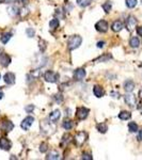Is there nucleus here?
<instances>
[{
	"mask_svg": "<svg viewBox=\"0 0 142 160\" xmlns=\"http://www.w3.org/2000/svg\"><path fill=\"white\" fill-rule=\"evenodd\" d=\"M82 38L80 35H72L70 36V38L67 40V48L68 50H74V49L78 48L81 45Z\"/></svg>",
	"mask_w": 142,
	"mask_h": 160,
	"instance_id": "nucleus-1",
	"label": "nucleus"
},
{
	"mask_svg": "<svg viewBox=\"0 0 142 160\" xmlns=\"http://www.w3.org/2000/svg\"><path fill=\"white\" fill-rule=\"evenodd\" d=\"M88 139V133L86 131H79V133H76V136L74 137V143L76 146L78 147H81L83 144L86 143Z\"/></svg>",
	"mask_w": 142,
	"mask_h": 160,
	"instance_id": "nucleus-2",
	"label": "nucleus"
},
{
	"mask_svg": "<svg viewBox=\"0 0 142 160\" xmlns=\"http://www.w3.org/2000/svg\"><path fill=\"white\" fill-rule=\"evenodd\" d=\"M89 112H90V110L88 109V108L79 107V108H77L75 116H76V118L78 121H83V120H86V118H88V115H89Z\"/></svg>",
	"mask_w": 142,
	"mask_h": 160,
	"instance_id": "nucleus-3",
	"label": "nucleus"
},
{
	"mask_svg": "<svg viewBox=\"0 0 142 160\" xmlns=\"http://www.w3.org/2000/svg\"><path fill=\"white\" fill-rule=\"evenodd\" d=\"M44 79L46 80L47 82H50V83H55L59 80V74L56 72H53V71H47L44 74Z\"/></svg>",
	"mask_w": 142,
	"mask_h": 160,
	"instance_id": "nucleus-4",
	"label": "nucleus"
},
{
	"mask_svg": "<svg viewBox=\"0 0 142 160\" xmlns=\"http://www.w3.org/2000/svg\"><path fill=\"white\" fill-rule=\"evenodd\" d=\"M136 25H137V19L135 16L133 15H129V16L126 18V23H125V27L126 29L128 30L129 32H132L133 30L136 28Z\"/></svg>",
	"mask_w": 142,
	"mask_h": 160,
	"instance_id": "nucleus-5",
	"label": "nucleus"
},
{
	"mask_svg": "<svg viewBox=\"0 0 142 160\" xmlns=\"http://www.w3.org/2000/svg\"><path fill=\"white\" fill-rule=\"evenodd\" d=\"M124 100H125L126 105H128L130 108H135L137 105V98L136 96H135L134 94H132V93H127V94L124 96Z\"/></svg>",
	"mask_w": 142,
	"mask_h": 160,
	"instance_id": "nucleus-6",
	"label": "nucleus"
},
{
	"mask_svg": "<svg viewBox=\"0 0 142 160\" xmlns=\"http://www.w3.org/2000/svg\"><path fill=\"white\" fill-rule=\"evenodd\" d=\"M108 23L106 20H100L95 24V29L97 30L98 32H102V33H105V32L108 31Z\"/></svg>",
	"mask_w": 142,
	"mask_h": 160,
	"instance_id": "nucleus-7",
	"label": "nucleus"
},
{
	"mask_svg": "<svg viewBox=\"0 0 142 160\" xmlns=\"http://www.w3.org/2000/svg\"><path fill=\"white\" fill-rule=\"evenodd\" d=\"M33 122H34V118L29 115L23 120V122H21V124H20V127L24 129V130H29L30 126L33 124Z\"/></svg>",
	"mask_w": 142,
	"mask_h": 160,
	"instance_id": "nucleus-8",
	"label": "nucleus"
},
{
	"mask_svg": "<svg viewBox=\"0 0 142 160\" xmlns=\"http://www.w3.org/2000/svg\"><path fill=\"white\" fill-rule=\"evenodd\" d=\"M11 63V57L5 53H0V64H1L3 67H8Z\"/></svg>",
	"mask_w": 142,
	"mask_h": 160,
	"instance_id": "nucleus-9",
	"label": "nucleus"
},
{
	"mask_svg": "<svg viewBox=\"0 0 142 160\" xmlns=\"http://www.w3.org/2000/svg\"><path fill=\"white\" fill-rule=\"evenodd\" d=\"M73 76H74V79L76 80V81H81V80L85 78V76H86L85 68H76V70L74 71Z\"/></svg>",
	"mask_w": 142,
	"mask_h": 160,
	"instance_id": "nucleus-10",
	"label": "nucleus"
},
{
	"mask_svg": "<svg viewBox=\"0 0 142 160\" xmlns=\"http://www.w3.org/2000/svg\"><path fill=\"white\" fill-rule=\"evenodd\" d=\"M12 146V143L9 139L6 138H0V148L3 151H9Z\"/></svg>",
	"mask_w": 142,
	"mask_h": 160,
	"instance_id": "nucleus-11",
	"label": "nucleus"
},
{
	"mask_svg": "<svg viewBox=\"0 0 142 160\" xmlns=\"http://www.w3.org/2000/svg\"><path fill=\"white\" fill-rule=\"evenodd\" d=\"M49 129H53V130H55V127L51 128L49 123H47L46 121H43V123H41V130L44 133H46V135H49V133H53V131H50Z\"/></svg>",
	"mask_w": 142,
	"mask_h": 160,
	"instance_id": "nucleus-12",
	"label": "nucleus"
},
{
	"mask_svg": "<svg viewBox=\"0 0 142 160\" xmlns=\"http://www.w3.org/2000/svg\"><path fill=\"white\" fill-rule=\"evenodd\" d=\"M14 128V124H13L11 121H3L1 124V129L5 133H9V131L13 130Z\"/></svg>",
	"mask_w": 142,
	"mask_h": 160,
	"instance_id": "nucleus-13",
	"label": "nucleus"
},
{
	"mask_svg": "<svg viewBox=\"0 0 142 160\" xmlns=\"http://www.w3.org/2000/svg\"><path fill=\"white\" fill-rule=\"evenodd\" d=\"M124 28V25L123 23H122L121 20H115L112 23V25H111V29H112L113 32H120L122 29Z\"/></svg>",
	"mask_w": 142,
	"mask_h": 160,
	"instance_id": "nucleus-14",
	"label": "nucleus"
},
{
	"mask_svg": "<svg viewBox=\"0 0 142 160\" xmlns=\"http://www.w3.org/2000/svg\"><path fill=\"white\" fill-rule=\"evenodd\" d=\"M61 118V112L60 110H55L49 114V121L53 123H56L57 121H59V118Z\"/></svg>",
	"mask_w": 142,
	"mask_h": 160,
	"instance_id": "nucleus-15",
	"label": "nucleus"
},
{
	"mask_svg": "<svg viewBox=\"0 0 142 160\" xmlns=\"http://www.w3.org/2000/svg\"><path fill=\"white\" fill-rule=\"evenodd\" d=\"M123 88H124V90H125L127 93L133 92V91H134V89H135V82L133 81V80H126V81L124 82Z\"/></svg>",
	"mask_w": 142,
	"mask_h": 160,
	"instance_id": "nucleus-16",
	"label": "nucleus"
},
{
	"mask_svg": "<svg viewBox=\"0 0 142 160\" xmlns=\"http://www.w3.org/2000/svg\"><path fill=\"white\" fill-rule=\"evenodd\" d=\"M93 94L95 95L96 97L100 98V97L104 96L105 91H104V89H103L100 85H94V86H93Z\"/></svg>",
	"mask_w": 142,
	"mask_h": 160,
	"instance_id": "nucleus-17",
	"label": "nucleus"
},
{
	"mask_svg": "<svg viewBox=\"0 0 142 160\" xmlns=\"http://www.w3.org/2000/svg\"><path fill=\"white\" fill-rule=\"evenodd\" d=\"M4 79V82L8 84H14L15 83V75L13 74V73H6L5 75H4L3 77Z\"/></svg>",
	"mask_w": 142,
	"mask_h": 160,
	"instance_id": "nucleus-18",
	"label": "nucleus"
},
{
	"mask_svg": "<svg viewBox=\"0 0 142 160\" xmlns=\"http://www.w3.org/2000/svg\"><path fill=\"white\" fill-rule=\"evenodd\" d=\"M47 160H57L60 158V154L59 152H57V151H50V153H48V155H47L46 157H45Z\"/></svg>",
	"mask_w": 142,
	"mask_h": 160,
	"instance_id": "nucleus-19",
	"label": "nucleus"
},
{
	"mask_svg": "<svg viewBox=\"0 0 142 160\" xmlns=\"http://www.w3.org/2000/svg\"><path fill=\"white\" fill-rule=\"evenodd\" d=\"M129 45H130V47H133V48H138V47L140 46V40H139V38L133 36V38L129 40Z\"/></svg>",
	"mask_w": 142,
	"mask_h": 160,
	"instance_id": "nucleus-20",
	"label": "nucleus"
},
{
	"mask_svg": "<svg viewBox=\"0 0 142 160\" xmlns=\"http://www.w3.org/2000/svg\"><path fill=\"white\" fill-rule=\"evenodd\" d=\"M110 59H112V56H111L110 53H105V55L100 56V57H98L97 59L94 60V62H107Z\"/></svg>",
	"mask_w": 142,
	"mask_h": 160,
	"instance_id": "nucleus-21",
	"label": "nucleus"
},
{
	"mask_svg": "<svg viewBox=\"0 0 142 160\" xmlns=\"http://www.w3.org/2000/svg\"><path fill=\"white\" fill-rule=\"evenodd\" d=\"M130 118H132V114H130V112H128V111H121L119 113V118L122 121H127V120H129Z\"/></svg>",
	"mask_w": 142,
	"mask_h": 160,
	"instance_id": "nucleus-22",
	"label": "nucleus"
},
{
	"mask_svg": "<svg viewBox=\"0 0 142 160\" xmlns=\"http://www.w3.org/2000/svg\"><path fill=\"white\" fill-rule=\"evenodd\" d=\"M96 129H97L100 133H107V130H108V126H107L106 123H100V124L96 125Z\"/></svg>",
	"mask_w": 142,
	"mask_h": 160,
	"instance_id": "nucleus-23",
	"label": "nucleus"
},
{
	"mask_svg": "<svg viewBox=\"0 0 142 160\" xmlns=\"http://www.w3.org/2000/svg\"><path fill=\"white\" fill-rule=\"evenodd\" d=\"M62 126H63V128L65 129V130H70V129H72L73 127H74V123L71 120H65L63 122V124H62Z\"/></svg>",
	"mask_w": 142,
	"mask_h": 160,
	"instance_id": "nucleus-24",
	"label": "nucleus"
},
{
	"mask_svg": "<svg viewBox=\"0 0 142 160\" xmlns=\"http://www.w3.org/2000/svg\"><path fill=\"white\" fill-rule=\"evenodd\" d=\"M92 3V0H77V4L81 8H87Z\"/></svg>",
	"mask_w": 142,
	"mask_h": 160,
	"instance_id": "nucleus-25",
	"label": "nucleus"
},
{
	"mask_svg": "<svg viewBox=\"0 0 142 160\" xmlns=\"http://www.w3.org/2000/svg\"><path fill=\"white\" fill-rule=\"evenodd\" d=\"M11 38H12V33H4L2 34V36L0 38V41H1L3 44H8V42L11 40Z\"/></svg>",
	"mask_w": 142,
	"mask_h": 160,
	"instance_id": "nucleus-26",
	"label": "nucleus"
},
{
	"mask_svg": "<svg viewBox=\"0 0 142 160\" xmlns=\"http://www.w3.org/2000/svg\"><path fill=\"white\" fill-rule=\"evenodd\" d=\"M49 27H50V29H53V30L57 29V28L59 27V19L58 18L51 19L50 23H49Z\"/></svg>",
	"mask_w": 142,
	"mask_h": 160,
	"instance_id": "nucleus-27",
	"label": "nucleus"
},
{
	"mask_svg": "<svg viewBox=\"0 0 142 160\" xmlns=\"http://www.w3.org/2000/svg\"><path fill=\"white\" fill-rule=\"evenodd\" d=\"M128 129H129L130 133H136V131H138V125L135 122L128 123Z\"/></svg>",
	"mask_w": 142,
	"mask_h": 160,
	"instance_id": "nucleus-28",
	"label": "nucleus"
},
{
	"mask_svg": "<svg viewBox=\"0 0 142 160\" xmlns=\"http://www.w3.org/2000/svg\"><path fill=\"white\" fill-rule=\"evenodd\" d=\"M102 8L104 9V11L106 13H109L111 11V8H112V3H111L110 1H106L104 4L102 5Z\"/></svg>",
	"mask_w": 142,
	"mask_h": 160,
	"instance_id": "nucleus-29",
	"label": "nucleus"
},
{
	"mask_svg": "<svg viewBox=\"0 0 142 160\" xmlns=\"http://www.w3.org/2000/svg\"><path fill=\"white\" fill-rule=\"evenodd\" d=\"M46 44L47 43L45 42L44 40H40L38 41V48H40V50H41V53H44L45 50H46Z\"/></svg>",
	"mask_w": 142,
	"mask_h": 160,
	"instance_id": "nucleus-30",
	"label": "nucleus"
},
{
	"mask_svg": "<svg viewBox=\"0 0 142 160\" xmlns=\"http://www.w3.org/2000/svg\"><path fill=\"white\" fill-rule=\"evenodd\" d=\"M126 6L129 9H133L135 8V6L137 5V3H138V1L137 0H126Z\"/></svg>",
	"mask_w": 142,
	"mask_h": 160,
	"instance_id": "nucleus-31",
	"label": "nucleus"
},
{
	"mask_svg": "<svg viewBox=\"0 0 142 160\" xmlns=\"http://www.w3.org/2000/svg\"><path fill=\"white\" fill-rule=\"evenodd\" d=\"M47 151H48V144H47L46 142H43V143H41L40 152L41 153H46Z\"/></svg>",
	"mask_w": 142,
	"mask_h": 160,
	"instance_id": "nucleus-32",
	"label": "nucleus"
},
{
	"mask_svg": "<svg viewBox=\"0 0 142 160\" xmlns=\"http://www.w3.org/2000/svg\"><path fill=\"white\" fill-rule=\"evenodd\" d=\"M71 139H72V137H71L70 133H66V135H64L63 138H62V143H63V144L70 143V142H71Z\"/></svg>",
	"mask_w": 142,
	"mask_h": 160,
	"instance_id": "nucleus-33",
	"label": "nucleus"
},
{
	"mask_svg": "<svg viewBox=\"0 0 142 160\" xmlns=\"http://www.w3.org/2000/svg\"><path fill=\"white\" fill-rule=\"evenodd\" d=\"M53 99L57 104H61L63 101V96L61 94H57V95H53Z\"/></svg>",
	"mask_w": 142,
	"mask_h": 160,
	"instance_id": "nucleus-34",
	"label": "nucleus"
},
{
	"mask_svg": "<svg viewBox=\"0 0 142 160\" xmlns=\"http://www.w3.org/2000/svg\"><path fill=\"white\" fill-rule=\"evenodd\" d=\"M81 159H83V160H92V159H93V156H92L90 153H83V154L81 155Z\"/></svg>",
	"mask_w": 142,
	"mask_h": 160,
	"instance_id": "nucleus-35",
	"label": "nucleus"
},
{
	"mask_svg": "<svg viewBox=\"0 0 142 160\" xmlns=\"http://www.w3.org/2000/svg\"><path fill=\"white\" fill-rule=\"evenodd\" d=\"M26 33H27V35L29 36V38H33L35 32H34V30L32 29V28H28V29L26 30Z\"/></svg>",
	"mask_w": 142,
	"mask_h": 160,
	"instance_id": "nucleus-36",
	"label": "nucleus"
},
{
	"mask_svg": "<svg viewBox=\"0 0 142 160\" xmlns=\"http://www.w3.org/2000/svg\"><path fill=\"white\" fill-rule=\"evenodd\" d=\"M30 75L33 77V79L34 78H38V77H41V72H40V70H35V71H33V72H32Z\"/></svg>",
	"mask_w": 142,
	"mask_h": 160,
	"instance_id": "nucleus-37",
	"label": "nucleus"
},
{
	"mask_svg": "<svg viewBox=\"0 0 142 160\" xmlns=\"http://www.w3.org/2000/svg\"><path fill=\"white\" fill-rule=\"evenodd\" d=\"M34 108H35V107H34L33 105H29V106H27V107L25 108V110L28 112V113H31V112L34 110Z\"/></svg>",
	"mask_w": 142,
	"mask_h": 160,
	"instance_id": "nucleus-38",
	"label": "nucleus"
},
{
	"mask_svg": "<svg viewBox=\"0 0 142 160\" xmlns=\"http://www.w3.org/2000/svg\"><path fill=\"white\" fill-rule=\"evenodd\" d=\"M110 95H111L112 97H115V98H120V96H121L119 92H115V91H111V92H110Z\"/></svg>",
	"mask_w": 142,
	"mask_h": 160,
	"instance_id": "nucleus-39",
	"label": "nucleus"
},
{
	"mask_svg": "<svg viewBox=\"0 0 142 160\" xmlns=\"http://www.w3.org/2000/svg\"><path fill=\"white\" fill-rule=\"evenodd\" d=\"M137 33H138L139 36H142V26L137 28Z\"/></svg>",
	"mask_w": 142,
	"mask_h": 160,
	"instance_id": "nucleus-40",
	"label": "nucleus"
},
{
	"mask_svg": "<svg viewBox=\"0 0 142 160\" xmlns=\"http://www.w3.org/2000/svg\"><path fill=\"white\" fill-rule=\"evenodd\" d=\"M137 139H138V141H142V129H141V130H139L138 137H137Z\"/></svg>",
	"mask_w": 142,
	"mask_h": 160,
	"instance_id": "nucleus-41",
	"label": "nucleus"
},
{
	"mask_svg": "<svg viewBox=\"0 0 142 160\" xmlns=\"http://www.w3.org/2000/svg\"><path fill=\"white\" fill-rule=\"evenodd\" d=\"M1 3H13L15 0H0Z\"/></svg>",
	"mask_w": 142,
	"mask_h": 160,
	"instance_id": "nucleus-42",
	"label": "nucleus"
},
{
	"mask_svg": "<svg viewBox=\"0 0 142 160\" xmlns=\"http://www.w3.org/2000/svg\"><path fill=\"white\" fill-rule=\"evenodd\" d=\"M104 46H105V42H104V41H103V42H98L97 43V47H98V48H103Z\"/></svg>",
	"mask_w": 142,
	"mask_h": 160,
	"instance_id": "nucleus-43",
	"label": "nucleus"
},
{
	"mask_svg": "<svg viewBox=\"0 0 142 160\" xmlns=\"http://www.w3.org/2000/svg\"><path fill=\"white\" fill-rule=\"evenodd\" d=\"M139 97H140V98L142 99V89L140 91H139Z\"/></svg>",
	"mask_w": 142,
	"mask_h": 160,
	"instance_id": "nucleus-44",
	"label": "nucleus"
},
{
	"mask_svg": "<svg viewBox=\"0 0 142 160\" xmlns=\"http://www.w3.org/2000/svg\"><path fill=\"white\" fill-rule=\"evenodd\" d=\"M2 97H3V92H2V91L0 90V99H1Z\"/></svg>",
	"mask_w": 142,
	"mask_h": 160,
	"instance_id": "nucleus-45",
	"label": "nucleus"
},
{
	"mask_svg": "<svg viewBox=\"0 0 142 160\" xmlns=\"http://www.w3.org/2000/svg\"><path fill=\"white\" fill-rule=\"evenodd\" d=\"M0 78H1V76H0Z\"/></svg>",
	"mask_w": 142,
	"mask_h": 160,
	"instance_id": "nucleus-46",
	"label": "nucleus"
},
{
	"mask_svg": "<svg viewBox=\"0 0 142 160\" xmlns=\"http://www.w3.org/2000/svg\"><path fill=\"white\" fill-rule=\"evenodd\" d=\"M141 2H142V0H141Z\"/></svg>",
	"mask_w": 142,
	"mask_h": 160,
	"instance_id": "nucleus-47",
	"label": "nucleus"
}]
</instances>
